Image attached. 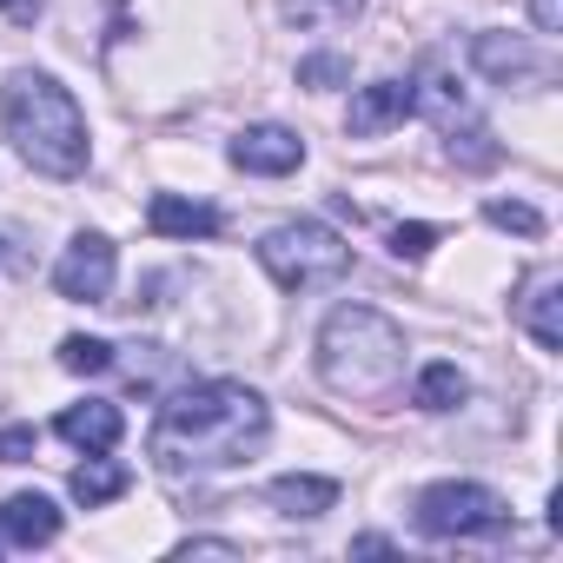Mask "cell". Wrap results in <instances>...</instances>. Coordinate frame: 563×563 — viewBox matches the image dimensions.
I'll use <instances>...</instances> for the list:
<instances>
[{
	"label": "cell",
	"mask_w": 563,
	"mask_h": 563,
	"mask_svg": "<svg viewBox=\"0 0 563 563\" xmlns=\"http://www.w3.org/2000/svg\"><path fill=\"white\" fill-rule=\"evenodd\" d=\"M411 100L438 120V133H444V153L457 159V166H497V140H490V126L477 120V107L457 93V80L451 74H438V67H424V80H411Z\"/></svg>",
	"instance_id": "5"
},
{
	"label": "cell",
	"mask_w": 563,
	"mask_h": 563,
	"mask_svg": "<svg viewBox=\"0 0 563 563\" xmlns=\"http://www.w3.org/2000/svg\"><path fill=\"white\" fill-rule=\"evenodd\" d=\"M265 497L286 510V517H325L339 504V484L332 477H312V471H286V477H272Z\"/></svg>",
	"instance_id": "14"
},
{
	"label": "cell",
	"mask_w": 563,
	"mask_h": 563,
	"mask_svg": "<svg viewBox=\"0 0 563 563\" xmlns=\"http://www.w3.org/2000/svg\"><path fill=\"white\" fill-rule=\"evenodd\" d=\"M365 14V0H286V21L306 27V34H325V27H352Z\"/></svg>",
	"instance_id": "18"
},
{
	"label": "cell",
	"mask_w": 563,
	"mask_h": 563,
	"mask_svg": "<svg viewBox=\"0 0 563 563\" xmlns=\"http://www.w3.org/2000/svg\"><path fill=\"white\" fill-rule=\"evenodd\" d=\"M299 87H312V93L352 87V60L345 54H312V60H299Z\"/></svg>",
	"instance_id": "19"
},
{
	"label": "cell",
	"mask_w": 563,
	"mask_h": 563,
	"mask_svg": "<svg viewBox=\"0 0 563 563\" xmlns=\"http://www.w3.org/2000/svg\"><path fill=\"white\" fill-rule=\"evenodd\" d=\"M0 126H8L14 153L34 173H47V179H80L87 159H93L80 100L41 67H14L8 74V87H0Z\"/></svg>",
	"instance_id": "2"
},
{
	"label": "cell",
	"mask_w": 563,
	"mask_h": 563,
	"mask_svg": "<svg viewBox=\"0 0 563 563\" xmlns=\"http://www.w3.org/2000/svg\"><path fill=\"white\" fill-rule=\"evenodd\" d=\"M126 484H133V471L120 464V457H107V451H93L80 471H74V497L87 504V510H100V504H113V497H126Z\"/></svg>",
	"instance_id": "16"
},
{
	"label": "cell",
	"mask_w": 563,
	"mask_h": 563,
	"mask_svg": "<svg viewBox=\"0 0 563 563\" xmlns=\"http://www.w3.org/2000/svg\"><path fill=\"white\" fill-rule=\"evenodd\" d=\"M0 537L21 543V550L54 543V537H60V510H54V497H41V490H14L8 504H0Z\"/></svg>",
	"instance_id": "11"
},
{
	"label": "cell",
	"mask_w": 563,
	"mask_h": 563,
	"mask_svg": "<svg viewBox=\"0 0 563 563\" xmlns=\"http://www.w3.org/2000/svg\"><path fill=\"white\" fill-rule=\"evenodd\" d=\"M411 113H418L411 80H372V87H358V93H352V133H358V140H378V133L405 126Z\"/></svg>",
	"instance_id": "10"
},
{
	"label": "cell",
	"mask_w": 563,
	"mask_h": 563,
	"mask_svg": "<svg viewBox=\"0 0 563 563\" xmlns=\"http://www.w3.org/2000/svg\"><path fill=\"white\" fill-rule=\"evenodd\" d=\"M60 365L80 372V378H93V372L113 365V345H107V339H67V345H60Z\"/></svg>",
	"instance_id": "21"
},
{
	"label": "cell",
	"mask_w": 563,
	"mask_h": 563,
	"mask_svg": "<svg viewBox=\"0 0 563 563\" xmlns=\"http://www.w3.org/2000/svg\"><path fill=\"white\" fill-rule=\"evenodd\" d=\"M265 431H272V411L252 385L206 378V385H186L159 405L146 451L166 477H206V471L245 464L265 444Z\"/></svg>",
	"instance_id": "1"
},
{
	"label": "cell",
	"mask_w": 563,
	"mask_h": 563,
	"mask_svg": "<svg viewBox=\"0 0 563 563\" xmlns=\"http://www.w3.org/2000/svg\"><path fill=\"white\" fill-rule=\"evenodd\" d=\"M146 225L159 232V239H212L225 219H219V206H206V199H179V192H153V206H146Z\"/></svg>",
	"instance_id": "12"
},
{
	"label": "cell",
	"mask_w": 563,
	"mask_h": 563,
	"mask_svg": "<svg viewBox=\"0 0 563 563\" xmlns=\"http://www.w3.org/2000/svg\"><path fill=\"white\" fill-rule=\"evenodd\" d=\"M438 245V225H424V219H411V225H391V252L398 258H424Z\"/></svg>",
	"instance_id": "22"
},
{
	"label": "cell",
	"mask_w": 563,
	"mask_h": 563,
	"mask_svg": "<svg viewBox=\"0 0 563 563\" xmlns=\"http://www.w3.org/2000/svg\"><path fill=\"white\" fill-rule=\"evenodd\" d=\"M530 21L537 34H563V0H530Z\"/></svg>",
	"instance_id": "24"
},
{
	"label": "cell",
	"mask_w": 563,
	"mask_h": 563,
	"mask_svg": "<svg viewBox=\"0 0 563 563\" xmlns=\"http://www.w3.org/2000/svg\"><path fill=\"white\" fill-rule=\"evenodd\" d=\"M113 272H120L113 239L107 232H80L60 252V265H54V292L60 299H80V306H107L113 299Z\"/></svg>",
	"instance_id": "7"
},
{
	"label": "cell",
	"mask_w": 563,
	"mask_h": 563,
	"mask_svg": "<svg viewBox=\"0 0 563 563\" xmlns=\"http://www.w3.org/2000/svg\"><path fill=\"white\" fill-rule=\"evenodd\" d=\"M517 319H523V332H530L543 352H563V278H537Z\"/></svg>",
	"instance_id": "15"
},
{
	"label": "cell",
	"mask_w": 563,
	"mask_h": 563,
	"mask_svg": "<svg viewBox=\"0 0 563 563\" xmlns=\"http://www.w3.org/2000/svg\"><path fill=\"white\" fill-rule=\"evenodd\" d=\"M258 265L278 292H312V286H339L352 272V245L319 219H286L258 239Z\"/></svg>",
	"instance_id": "4"
},
{
	"label": "cell",
	"mask_w": 563,
	"mask_h": 563,
	"mask_svg": "<svg viewBox=\"0 0 563 563\" xmlns=\"http://www.w3.org/2000/svg\"><path fill=\"white\" fill-rule=\"evenodd\" d=\"M484 219H490L497 232H523V239H537V232H543V212H537V206H517V199H490V206H484Z\"/></svg>",
	"instance_id": "20"
},
{
	"label": "cell",
	"mask_w": 563,
	"mask_h": 563,
	"mask_svg": "<svg viewBox=\"0 0 563 563\" xmlns=\"http://www.w3.org/2000/svg\"><path fill=\"white\" fill-rule=\"evenodd\" d=\"M232 166L239 173H258V179H286V173H299L306 166V140L292 133V126H272V120H258V126H245V133H232Z\"/></svg>",
	"instance_id": "8"
},
{
	"label": "cell",
	"mask_w": 563,
	"mask_h": 563,
	"mask_svg": "<svg viewBox=\"0 0 563 563\" xmlns=\"http://www.w3.org/2000/svg\"><path fill=\"white\" fill-rule=\"evenodd\" d=\"M405 365H411L405 332L372 306H339L319 325V378L339 398H391L405 385Z\"/></svg>",
	"instance_id": "3"
},
{
	"label": "cell",
	"mask_w": 563,
	"mask_h": 563,
	"mask_svg": "<svg viewBox=\"0 0 563 563\" xmlns=\"http://www.w3.org/2000/svg\"><path fill=\"white\" fill-rule=\"evenodd\" d=\"M179 556H239V543H225V537H192V543H179Z\"/></svg>",
	"instance_id": "25"
},
{
	"label": "cell",
	"mask_w": 563,
	"mask_h": 563,
	"mask_svg": "<svg viewBox=\"0 0 563 563\" xmlns=\"http://www.w3.org/2000/svg\"><path fill=\"white\" fill-rule=\"evenodd\" d=\"M510 523V504L490 490V484H464V477H444L418 497V530L424 537H490Z\"/></svg>",
	"instance_id": "6"
},
{
	"label": "cell",
	"mask_w": 563,
	"mask_h": 563,
	"mask_svg": "<svg viewBox=\"0 0 563 563\" xmlns=\"http://www.w3.org/2000/svg\"><path fill=\"white\" fill-rule=\"evenodd\" d=\"M411 398H418V411H457L471 398V385H464L457 365H424L418 385H411Z\"/></svg>",
	"instance_id": "17"
},
{
	"label": "cell",
	"mask_w": 563,
	"mask_h": 563,
	"mask_svg": "<svg viewBox=\"0 0 563 563\" xmlns=\"http://www.w3.org/2000/svg\"><path fill=\"white\" fill-rule=\"evenodd\" d=\"M54 431H60L67 444H80V451H113V444H120V431H126V418H120V405L87 398V405H67Z\"/></svg>",
	"instance_id": "13"
},
{
	"label": "cell",
	"mask_w": 563,
	"mask_h": 563,
	"mask_svg": "<svg viewBox=\"0 0 563 563\" xmlns=\"http://www.w3.org/2000/svg\"><path fill=\"white\" fill-rule=\"evenodd\" d=\"M471 60H477V74H490L497 87H543V80H550V60H543L537 47L510 41V34H477V41H471Z\"/></svg>",
	"instance_id": "9"
},
{
	"label": "cell",
	"mask_w": 563,
	"mask_h": 563,
	"mask_svg": "<svg viewBox=\"0 0 563 563\" xmlns=\"http://www.w3.org/2000/svg\"><path fill=\"white\" fill-rule=\"evenodd\" d=\"M34 457V424H8L0 431V464H27Z\"/></svg>",
	"instance_id": "23"
},
{
	"label": "cell",
	"mask_w": 563,
	"mask_h": 563,
	"mask_svg": "<svg viewBox=\"0 0 563 563\" xmlns=\"http://www.w3.org/2000/svg\"><path fill=\"white\" fill-rule=\"evenodd\" d=\"M0 8H8V0H0Z\"/></svg>",
	"instance_id": "26"
}]
</instances>
